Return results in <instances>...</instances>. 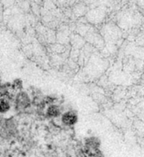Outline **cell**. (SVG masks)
I'll return each mask as SVG.
<instances>
[{"label": "cell", "instance_id": "1", "mask_svg": "<svg viewBox=\"0 0 144 157\" xmlns=\"http://www.w3.org/2000/svg\"><path fill=\"white\" fill-rule=\"evenodd\" d=\"M16 103H17L18 107L21 108H24L28 107L30 104V99L29 96L25 92H21L17 96L16 99Z\"/></svg>", "mask_w": 144, "mask_h": 157}, {"label": "cell", "instance_id": "2", "mask_svg": "<svg viewBox=\"0 0 144 157\" xmlns=\"http://www.w3.org/2000/svg\"><path fill=\"white\" fill-rule=\"evenodd\" d=\"M78 120V116L74 112L68 111L65 113L62 116V122L67 126H72Z\"/></svg>", "mask_w": 144, "mask_h": 157}, {"label": "cell", "instance_id": "3", "mask_svg": "<svg viewBox=\"0 0 144 157\" xmlns=\"http://www.w3.org/2000/svg\"><path fill=\"white\" fill-rule=\"evenodd\" d=\"M46 113H47V115L49 117H57L58 116H59L60 110L57 105L52 104V105L48 106Z\"/></svg>", "mask_w": 144, "mask_h": 157}, {"label": "cell", "instance_id": "4", "mask_svg": "<svg viewBox=\"0 0 144 157\" xmlns=\"http://www.w3.org/2000/svg\"><path fill=\"white\" fill-rule=\"evenodd\" d=\"M9 109V104L7 102H1L0 103V112H6Z\"/></svg>", "mask_w": 144, "mask_h": 157}]
</instances>
